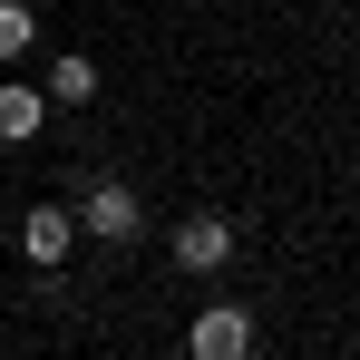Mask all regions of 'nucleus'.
<instances>
[{
    "label": "nucleus",
    "mask_w": 360,
    "mask_h": 360,
    "mask_svg": "<svg viewBox=\"0 0 360 360\" xmlns=\"http://www.w3.org/2000/svg\"><path fill=\"white\" fill-rule=\"evenodd\" d=\"M78 234H98V243H136V234H146L136 185H88V195H78Z\"/></svg>",
    "instance_id": "nucleus-1"
},
{
    "label": "nucleus",
    "mask_w": 360,
    "mask_h": 360,
    "mask_svg": "<svg viewBox=\"0 0 360 360\" xmlns=\"http://www.w3.org/2000/svg\"><path fill=\"white\" fill-rule=\"evenodd\" d=\"M224 263H234V214H214V205L185 214V224H176V273L205 283V273H224Z\"/></svg>",
    "instance_id": "nucleus-2"
},
{
    "label": "nucleus",
    "mask_w": 360,
    "mask_h": 360,
    "mask_svg": "<svg viewBox=\"0 0 360 360\" xmlns=\"http://www.w3.org/2000/svg\"><path fill=\"white\" fill-rule=\"evenodd\" d=\"M185 351L195 360H253V311L243 302H205L195 331H185Z\"/></svg>",
    "instance_id": "nucleus-3"
},
{
    "label": "nucleus",
    "mask_w": 360,
    "mask_h": 360,
    "mask_svg": "<svg viewBox=\"0 0 360 360\" xmlns=\"http://www.w3.org/2000/svg\"><path fill=\"white\" fill-rule=\"evenodd\" d=\"M68 243H78V214H68V205H30V214H20V253H30L39 273H59Z\"/></svg>",
    "instance_id": "nucleus-4"
},
{
    "label": "nucleus",
    "mask_w": 360,
    "mask_h": 360,
    "mask_svg": "<svg viewBox=\"0 0 360 360\" xmlns=\"http://www.w3.org/2000/svg\"><path fill=\"white\" fill-rule=\"evenodd\" d=\"M49 127V88H20V78H0V146H30Z\"/></svg>",
    "instance_id": "nucleus-5"
},
{
    "label": "nucleus",
    "mask_w": 360,
    "mask_h": 360,
    "mask_svg": "<svg viewBox=\"0 0 360 360\" xmlns=\"http://www.w3.org/2000/svg\"><path fill=\"white\" fill-rule=\"evenodd\" d=\"M49 98H59V108H88V98H98V59H88V49H59V59H49Z\"/></svg>",
    "instance_id": "nucleus-6"
},
{
    "label": "nucleus",
    "mask_w": 360,
    "mask_h": 360,
    "mask_svg": "<svg viewBox=\"0 0 360 360\" xmlns=\"http://www.w3.org/2000/svg\"><path fill=\"white\" fill-rule=\"evenodd\" d=\"M39 49V10L30 0H0V59H30Z\"/></svg>",
    "instance_id": "nucleus-7"
}]
</instances>
